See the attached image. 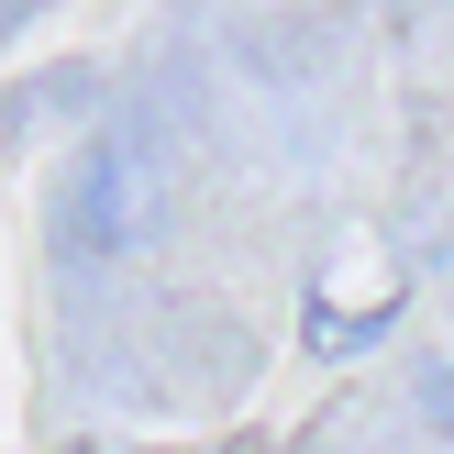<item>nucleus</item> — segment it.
<instances>
[{
    "label": "nucleus",
    "instance_id": "nucleus-3",
    "mask_svg": "<svg viewBox=\"0 0 454 454\" xmlns=\"http://www.w3.org/2000/svg\"><path fill=\"white\" fill-rule=\"evenodd\" d=\"M44 12V0H0V34H22V22H34Z\"/></svg>",
    "mask_w": 454,
    "mask_h": 454
},
{
    "label": "nucleus",
    "instance_id": "nucleus-2",
    "mask_svg": "<svg viewBox=\"0 0 454 454\" xmlns=\"http://www.w3.org/2000/svg\"><path fill=\"white\" fill-rule=\"evenodd\" d=\"M421 421H433V433H454V344L421 366Z\"/></svg>",
    "mask_w": 454,
    "mask_h": 454
},
{
    "label": "nucleus",
    "instance_id": "nucleus-1",
    "mask_svg": "<svg viewBox=\"0 0 454 454\" xmlns=\"http://www.w3.org/2000/svg\"><path fill=\"white\" fill-rule=\"evenodd\" d=\"M155 211H167L155 155L122 145V133H100V145L78 155V177H67V222H56V244H67V255H122V244L155 233Z\"/></svg>",
    "mask_w": 454,
    "mask_h": 454
}]
</instances>
